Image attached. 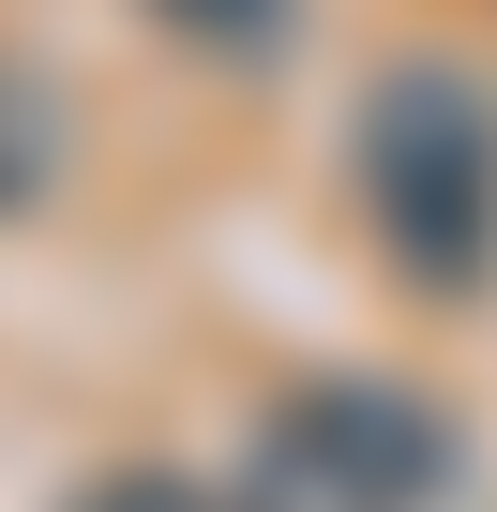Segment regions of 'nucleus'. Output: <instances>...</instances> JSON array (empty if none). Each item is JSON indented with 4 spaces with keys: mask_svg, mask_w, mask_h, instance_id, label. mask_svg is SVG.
Masks as SVG:
<instances>
[{
    "mask_svg": "<svg viewBox=\"0 0 497 512\" xmlns=\"http://www.w3.org/2000/svg\"><path fill=\"white\" fill-rule=\"evenodd\" d=\"M362 211L422 287H467L497 256V121L452 76H392L362 121Z\"/></svg>",
    "mask_w": 497,
    "mask_h": 512,
    "instance_id": "obj_1",
    "label": "nucleus"
},
{
    "mask_svg": "<svg viewBox=\"0 0 497 512\" xmlns=\"http://www.w3.org/2000/svg\"><path fill=\"white\" fill-rule=\"evenodd\" d=\"M422 482H437V422L407 392L332 377V392L272 407L257 467H241V512H422Z\"/></svg>",
    "mask_w": 497,
    "mask_h": 512,
    "instance_id": "obj_2",
    "label": "nucleus"
},
{
    "mask_svg": "<svg viewBox=\"0 0 497 512\" xmlns=\"http://www.w3.org/2000/svg\"><path fill=\"white\" fill-rule=\"evenodd\" d=\"M46 181V106H31V76H0V196H31Z\"/></svg>",
    "mask_w": 497,
    "mask_h": 512,
    "instance_id": "obj_3",
    "label": "nucleus"
}]
</instances>
